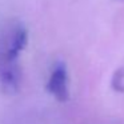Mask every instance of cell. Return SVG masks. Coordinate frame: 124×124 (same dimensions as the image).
I'll return each instance as SVG.
<instances>
[{
  "label": "cell",
  "instance_id": "cell-4",
  "mask_svg": "<svg viewBox=\"0 0 124 124\" xmlns=\"http://www.w3.org/2000/svg\"><path fill=\"white\" fill-rule=\"evenodd\" d=\"M112 88L117 92H124V68H119L112 78Z\"/></svg>",
  "mask_w": 124,
  "mask_h": 124
},
{
  "label": "cell",
  "instance_id": "cell-3",
  "mask_svg": "<svg viewBox=\"0 0 124 124\" xmlns=\"http://www.w3.org/2000/svg\"><path fill=\"white\" fill-rule=\"evenodd\" d=\"M22 83V71L19 62L0 60V88L4 93L14 95L19 91Z\"/></svg>",
  "mask_w": 124,
  "mask_h": 124
},
{
  "label": "cell",
  "instance_id": "cell-2",
  "mask_svg": "<svg viewBox=\"0 0 124 124\" xmlns=\"http://www.w3.org/2000/svg\"><path fill=\"white\" fill-rule=\"evenodd\" d=\"M28 43V31L23 25H17L9 33L6 41V47L0 49V60L19 62V56Z\"/></svg>",
  "mask_w": 124,
  "mask_h": 124
},
{
  "label": "cell",
  "instance_id": "cell-1",
  "mask_svg": "<svg viewBox=\"0 0 124 124\" xmlns=\"http://www.w3.org/2000/svg\"><path fill=\"white\" fill-rule=\"evenodd\" d=\"M47 91L57 100L67 101L70 99V87H68V71L63 62H57L51 71L49 79L47 81Z\"/></svg>",
  "mask_w": 124,
  "mask_h": 124
}]
</instances>
